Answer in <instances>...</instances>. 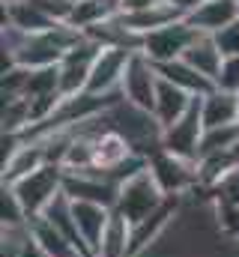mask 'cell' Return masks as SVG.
<instances>
[{
    "instance_id": "ac0fdd59",
    "label": "cell",
    "mask_w": 239,
    "mask_h": 257,
    "mask_svg": "<svg viewBox=\"0 0 239 257\" xmlns=\"http://www.w3.org/2000/svg\"><path fill=\"white\" fill-rule=\"evenodd\" d=\"M3 24H12V27H18L24 33H45V30L57 27L30 0H3Z\"/></svg>"
},
{
    "instance_id": "5b68a950",
    "label": "cell",
    "mask_w": 239,
    "mask_h": 257,
    "mask_svg": "<svg viewBox=\"0 0 239 257\" xmlns=\"http://www.w3.org/2000/svg\"><path fill=\"white\" fill-rule=\"evenodd\" d=\"M120 90H123L126 102H132L135 108H144V111L153 114L156 93H159V69H156V63L147 54L135 51L129 66H126V75H123Z\"/></svg>"
},
{
    "instance_id": "d4e9b609",
    "label": "cell",
    "mask_w": 239,
    "mask_h": 257,
    "mask_svg": "<svg viewBox=\"0 0 239 257\" xmlns=\"http://www.w3.org/2000/svg\"><path fill=\"white\" fill-rule=\"evenodd\" d=\"M215 87L227 90V93H239V57H224L221 72L215 78Z\"/></svg>"
},
{
    "instance_id": "cb8c5ba5",
    "label": "cell",
    "mask_w": 239,
    "mask_h": 257,
    "mask_svg": "<svg viewBox=\"0 0 239 257\" xmlns=\"http://www.w3.org/2000/svg\"><path fill=\"white\" fill-rule=\"evenodd\" d=\"M215 218H218V227L239 242V203L230 200H215Z\"/></svg>"
},
{
    "instance_id": "44dd1931",
    "label": "cell",
    "mask_w": 239,
    "mask_h": 257,
    "mask_svg": "<svg viewBox=\"0 0 239 257\" xmlns=\"http://www.w3.org/2000/svg\"><path fill=\"white\" fill-rule=\"evenodd\" d=\"M129 248H132V224L120 212H111V221L102 233V245L96 257H129Z\"/></svg>"
},
{
    "instance_id": "e0dca14e",
    "label": "cell",
    "mask_w": 239,
    "mask_h": 257,
    "mask_svg": "<svg viewBox=\"0 0 239 257\" xmlns=\"http://www.w3.org/2000/svg\"><path fill=\"white\" fill-rule=\"evenodd\" d=\"M159 75L171 84H177L179 90L191 93V96H209L215 90V81H209L206 75H200L194 66H188L185 60H171V63H162L156 66Z\"/></svg>"
},
{
    "instance_id": "3957f363",
    "label": "cell",
    "mask_w": 239,
    "mask_h": 257,
    "mask_svg": "<svg viewBox=\"0 0 239 257\" xmlns=\"http://www.w3.org/2000/svg\"><path fill=\"white\" fill-rule=\"evenodd\" d=\"M12 189H15L24 212H27V221H30L36 215H42L54 203L57 194H63V168L60 165H45V168L33 171L30 177L12 183Z\"/></svg>"
},
{
    "instance_id": "8992f818",
    "label": "cell",
    "mask_w": 239,
    "mask_h": 257,
    "mask_svg": "<svg viewBox=\"0 0 239 257\" xmlns=\"http://www.w3.org/2000/svg\"><path fill=\"white\" fill-rule=\"evenodd\" d=\"M200 99H203V96H194V102H191V108L185 111V117L177 120L171 128L162 132V150L197 162L200 138H203V132H206V126H203V114H200Z\"/></svg>"
},
{
    "instance_id": "4fadbf2b",
    "label": "cell",
    "mask_w": 239,
    "mask_h": 257,
    "mask_svg": "<svg viewBox=\"0 0 239 257\" xmlns=\"http://www.w3.org/2000/svg\"><path fill=\"white\" fill-rule=\"evenodd\" d=\"M179 18H185V15H182L179 9H174L171 3H165V0L147 6V9H138V12H120V24H123L129 33H135L138 39H144L147 33H153V30H159V27L174 24Z\"/></svg>"
},
{
    "instance_id": "603a6c76",
    "label": "cell",
    "mask_w": 239,
    "mask_h": 257,
    "mask_svg": "<svg viewBox=\"0 0 239 257\" xmlns=\"http://www.w3.org/2000/svg\"><path fill=\"white\" fill-rule=\"evenodd\" d=\"M0 224L3 227H24L27 224V212L18 200V194L12 186H0Z\"/></svg>"
},
{
    "instance_id": "5bb4252c",
    "label": "cell",
    "mask_w": 239,
    "mask_h": 257,
    "mask_svg": "<svg viewBox=\"0 0 239 257\" xmlns=\"http://www.w3.org/2000/svg\"><path fill=\"white\" fill-rule=\"evenodd\" d=\"M191 102H194V96L191 93H185V90H179L177 84H171V81H165L162 75H159V93H156V108H153V117H156V123L165 128H171L177 120L185 117V111L191 108Z\"/></svg>"
},
{
    "instance_id": "7402d4cb",
    "label": "cell",
    "mask_w": 239,
    "mask_h": 257,
    "mask_svg": "<svg viewBox=\"0 0 239 257\" xmlns=\"http://www.w3.org/2000/svg\"><path fill=\"white\" fill-rule=\"evenodd\" d=\"M239 147V123L233 126H218V128H206L203 138H200V153H197V162L200 159H209V156H218V153H227Z\"/></svg>"
},
{
    "instance_id": "d6986e66",
    "label": "cell",
    "mask_w": 239,
    "mask_h": 257,
    "mask_svg": "<svg viewBox=\"0 0 239 257\" xmlns=\"http://www.w3.org/2000/svg\"><path fill=\"white\" fill-rule=\"evenodd\" d=\"M182 60H185L188 66H194L200 75H206L209 81H215L218 72H221V63H224V54L218 51V45H215L212 36L200 33V36L191 42V48L182 54Z\"/></svg>"
},
{
    "instance_id": "2e32d148",
    "label": "cell",
    "mask_w": 239,
    "mask_h": 257,
    "mask_svg": "<svg viewBox=\"0 0 239 257\" xmlns=\"http://www.w3.org/2000/svg\"><path fill=\"white\" fill-rule=\"evenodd\" d=\"M27 227H30V236H33V242L45 251L48 257H81V251L72 245V239L54 227L45 215H36V218H30L27 221Z\"/></svg>"
},
{
    "instance_id": "ba28073f",
    "label": "cell",
    "mask_w": 239,
    "mask_h": 257,
    "mask_svg": "<svg viewBox=\"0 0 239 257\" xmlns=\"http://www.w3.org/2000/svg\"><path fill=\"white\" fill-rule=\"evenodd\" d=\"M99 51H102V45L87 36L60 60V93L63 96H78L87 90V81H90V72H93Z\"/></svg>"
},
{
    "instance_id": "30bf717a",
    "label": "cell",
    "mask_w": 239,
    "mask_h": 257,
    "mask_svg": "<svg viewBox=\"0 0 239 257\" xmlns=\"http://www.w3.org/2000/svg\"><path fill=\"white\" fill-rule=\"evenodd\" d=\"M45 165H48L45 144H42L39 138H27V135H21L18 150L3 162V183L12 186V183L30 177L33 171H39V168H45Z\"/></svg>"
},
{
    "instance_id": "484cf974",
    "label": "cell",
    "mask_w": 239,
    "mask_h": 257,
    "mask_svg": "<svg viewBox=\"0 0 239 257\" xmlns=\"http://www.w3.org/2000/svg\"><path fill=\"white\" fill-rule=\"evenodd\" d=\"M212 39H215V45H218V51L224 57H239V21H233L224 30H218Z\"/></svg>"
},
{
    "instance_id": "83f0119b",
    "label": "cell",
    "mask_w": 239,
    "mask_h": 257,
    "mask_svg": "<svg viewBox=\"0 0 239 257\" xmlns=\"http://www.w3.org/2000/svg\"><path fill=\"white\" fill-rule=\"evenodd\" d=\"M153 3H159V0H120L123 12H138V9H147V6H153Z\"/></svg>"
},
{
    "instance_id": "6da1fadb",
    "label": "cell",
    "mask_w": 239,
    "mask_h": 257,
    "mask_svg": "<svg viewBox=\"0 0 239 257\" xmlns=\"http://www.w3.org/2000/svg\"><path fill=\"white\" fill-rule=\"evenodd\" d=\"M171 194H165V189L159 186V180L153 177L150 165L144 171H138L135 177L123 180L117 189V203L114 212H120L129 224H141L147 215H153Z\"/></svg>"
},
{
    "instance_id": "f1b7e54d",
    "label": "cell",
    "mask_w": 239,
    "mask_h": 257,
    "mask_svg": "<svg viewBox=\"0 0 239 257\" xmlns=\"http://www.w3.org/2000/svg\"><path fill=\"white\" fill-rule=\"evenodd\" d=\"M236 96H239V93H236Z\"/></svg>"
},
{
    "instance_id": "ffe728a7",
    "label": "cell",
    "mask_w": 239,
    "mask_h": 257,
    "mask_svg": "<svg viewBox=\"0 0 239 257\" xmlns=\"http://www.w3.org/2000/svg\"><path fill=\"white\" fill-rule=\"evenodd\" d=\"M120 12H123L120 0H75V12L69 24L78 30H90L105 21H114Z\"/></svg>"
},
{
    "instance_id": "7c38bea8",
    "label": "cell",
    "mask_w": 239,
    "mask_h": 257,
    "mask_svg": "<svg viewBox=\"0 0 239 257\" xmlns=\"http://www.w3.org/2000/svg\"><path fill=\"white\" fill-rule=\"evenodd\" d=\"M185 21L197 33L215 36L218 30H224L233 21H239V3L236 0H203L191 15H185Z\"/></svg>"
},
{
    "instance_id": "f546056e",
    "label": "cell",
    "mask_w": 239,
    "mask_h": 257,
    "mask_svg": "<svg viewBox=\"0 0 239 257\" xmlns=\"http://www.w3.org/2000/svg\"><path fill=\"white\" fill-rule=\"evenodd\" d=\"M236 3H239V0H236Z\"/></svg>"
},
{
    "instance_id": "4316f807",
    "label": "cell",
    "mask_w": 239,
    "mask_h": 257,
    "mask_svg": "<svg viewBox=\"0 0 239 257\" xmlns=\"http://www.w3.org/2000/svg\"><path fill=\"white\" fill-rule=\"evenodd\" d=\"M165 3H171V6H174V9H179L182 15H191V12H194L203 0H165Z\"/></svg>"
},
{
    "instance_id": "7a4b0ae2",
    "label": "cell",
    "mask_w": 239,
    "mask_h": 257,
    "mask_svg": "<svg viewBox=\"0 0 239 257\" xmlns=\"http://www.w3.org/2000/svg\"><path fill=\"white\" fill-rule=\"evenodd\" d=\"M147 165H150L153 177L159 180V186L165 189V194H171V197H182V194H191L194 189H200V165L194 159H182L177 153H168L159 147L147 156Z\"/></svg>"
},
{
    "instance_id": "52a82bcc",
    "label": "cell",
    "mask_w": 239,
    "mask_h": 257,
    "mask_svg": "<svg viewBox=\"0 0 239 257\" xmlns=\"http://www.w3.org/2000/svg\"><path fill=\"white\" fill-rule=\"evenodd\" d=\"M117 183L108 180L102 171H63V194L69 200H90L114 209L117 203Z\"/></svg>"
},
{
    "instance_id": "8fae6325",
    "label": "cell",
    "mask_w": 239,
    "mask_h": 257,
    "mask_svg": "<svg viewBox=\"0 0 239 257\" xmlns=\"http://www.w3.org/2000/svg\"><path fill=\"white\" fill-rule=\"evenodd\" d=\"M111 212H114V209H108V206H102V203L72 200V218H75V227H78L81 239L87 242V248L93 251V257H96L99 245H102V233H105V227H108V221H111Z\"/></svg>"
},
{
    "instance_id": "9c48e42d",
    "label": "cell",
    "mask_w": 239,
    "mask_h": 257,
    "mask_svg": "<svg viewBox=\"0 0 239 257\" xmlns=\"http://www.w3.org/2000/svg\"><path fill=\"white\" fill-rule=\"evenodd\" d=\"M132 48H102L93 72H90V81H87V90L84 93H117L120 84H123V75H126V66L132 60Z\"/></svg>"
},
{
    "instance_id": "9a60e30c",
    "label": "cell",
    "mask_w": 239,
    "mask_h": 257,
    "mask_svg": "<svg viewBox=\"0 0 239 257\" xmlns=\"http://www.w3.org/2000/svg\"><path fill=\"white\" fill-rule=\"evenodd\" d=\"M200 114H203V126L206 128L233 126V123H239V96L215 87L209 96L200 99Z\"/></svg>"
},
{
    "instance_id": "277c9868",
    "label": "cell",
    "mask_w": 239,
    "mask_h": 257,
    "mask_svg": "<svg viewBox=\"0 0 239 257\" xmlns=\"http://www.w3.org/2000/svg\"><path fill=\"white\" fill-rule=\"evenodd\" d=\"M197 36H200V33H197L185 18H179L174 24H168V27H159V30L147 33V36L141 39V54H147L156 66L171 63V60H182V54L191 48V42H194Z\"/></svg>"
}]
</instances>
